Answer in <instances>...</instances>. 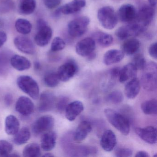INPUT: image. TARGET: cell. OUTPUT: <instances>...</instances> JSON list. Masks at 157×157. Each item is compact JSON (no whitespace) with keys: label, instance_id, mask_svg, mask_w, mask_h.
<instances>
[{"label":"cell","instance_id":"obj_41","mask_svg":"<svg viewBox=\"0 0 157 157\" xmlns=\"http://www.w3.org/2000/svg\"><path fill=\"white\" fill-rule=\"evenodd\" d=\"M61 0H44V5L49 9H53L57 7L61 3Z\"/></svg>","mask_w":157,"mask_h":157},{"label":"cell","instance_id":"obj_23","mask_svg":"<svg viewBox=\"0 0 157 157\" xmlns=\"http://www.w3.org/2000/svg\"><path fill=\"white\" fill-rule=\"evenodd\" d=\"M140 89V81L136 77L130 80L126 84L124 89L125 94L128 99H134L137 96Z\"/></svg>","mask_w":157,"mask_h":157},{"label":"cell","instance_id":"obj_28","mask_svg":"<svg viewBox=\"0 0 157 157\" xmlns=\"http://www.w3.org/2000/svg\"><path fill=\"white\" fill-rule=\"evenodd\" d=\"M13 142L16 145H21L25 144L31 138L30 129L26 127L21 128L14 135Z\"/></svg>","mask_w":157,"mask_h":157},{"label":"cell","instance_id":"obj_26","mask_svg":"<svg viewBox=\"0 0 157 157\" xmlns=\"http://www.w3.org/2000/svg\"><path fill=\"white\" fill-rule=\"evenodd\" d=\"M5 130L9 135H14L20 129V124L18 118L13 115L6 117L5 122Z\"/></svg>","mask_w":157,"mask_h":157},{"label":"cell","instance_id":"obj_37","mask_svg":"<svg viewBox=\"0 0 157 157\" xmlns=\"http://www.w3.org/2000/svg\"><path fill=\"white\" fill-rule=\"evenodd\" d=\"M66 43L63 39L59 37H56L53 40L51 46V51L57 52L65 48Z\"/></svg>","mask_w":157,"mask_h":157},{"label":"cell","instance_id":"obj_1","mask_svg":"<svg viewBox=\"0 0 157 157\" xmlns=\"http://www.w3.org/2000/svg\"><path fill=\"white\" fill-rule=\"evenodd\" d=\"M104 113L109 123L124 136H127L130 131V123L124 116L113 109L106 108Z\"/></svg>","mask_w":157,"mask_h":157},{"label":"cell","instance_id":"obj_21","mask_svg":"<svg viewBox=\"0 0 157 157\" xmlns=\"http://www.w3.org/2000/svg\"><path fill=\"white\" fill-rule=\"evenodd\" d=\"M137 69L132 63H128L121 68L118 76L120 82H124L136 77Z\"/></svg>","mask_w":157,"mask_h":157},{"label":"cell","instance_id":"obj_31","mask_svg":"<svg viewBox=\"0 0 157 157\" xmlns=\"http://www.w3.org/2000/svg\"><path fill=\"white\" fill-rule=\"evenodd\" d=\"M94 41L103 47L109 46L113 42V36L103 32H97L94 35Z\"/></svg>","mask_w":157,"mask_h":157},{"label":"cell","instance_id":"obj_45","mask_svg":"<svg viewBox=\"0 0 157 157\" xmlns=\"http://www.w3.org/2000/svg\"><path fill=\"white\" fill-rule=\"evenodd\" d=\"M4 101H5V103L7 105H10L12 103L13 101V97L12 95L10 94H6L4 98Z\"/></svg>","mask_w":157,"mask_h":157},{"label":"cell","instance_id":"obj_2","mask_svg":"<svg viewBox=\"0 0 157 157\" xmlns=\"http://www.w3.org/2000/svg\"><path fill=\"white\" fill-rule=\"evenodd\" d=\"M157 64L151 61L146 64L142 70L140 78V85L143 89L148 91H153L157 89Z\"/></svg>","mask_w":157,"mask_h":157},{"label":"cell","instance_id":"obj_4","mask_svg":"<svg viewBox=\"0 0 157 157\" xmlns=\"http://www.w3.org/2000/svg\"><path fill=\"white\" fill-rule=\"evenodd\" d=\"M97 18L102 26L106 29H113L117 25L118 18L114 10L110 6L99 9Z\"/></svg>","mask_w":157,"mask_h":157},{"label":"cell","instance_id":"obj_36","mask_svg":"<svg viewBox=\"0 0 157 157\" xmlns=\"http://www.w3.org/2000/svg\"><path fill=\"white\" fill-rule=\"evenodd\" d=\"M124 100V95L120 91L115 90L112 92L108 94L107 100L108 102L114 104H117L122 102Z\"/></svg>","mask_w":157,"mask_h":157},{"label":"cell","instance_id":"obj_48","mask_svg":"<svg viewBox=\"0 0 157 157\" xmlns=\"http://www.w3.org/2000/svg\"><path fill=\"white\" fill-rule=\"evenodd\" d=\"M35 67L36 69H39L40 67V64H39V62H36L35 64Z\"/></svg>","mask_w":157,"mask_h":157},{"label":"cell","instance_id":"obj_10","mask_svg":"<svg viewBox=\"0 0 157 157\" xmlns=\"http://www.w3.org/2000/svg\"><path fill=\"white\" fill-rule=\"evenodd\" d=\"M135 132L143 141L150 144L157 143V128L153 126L136 128Z\"/></svg>","mask_w":157,"mask_h":157},{"label":"cell","instance_id":"obj_39","mask_svg":"<svg viewBox=\"0 0 157 157\" xmlns=\"http://www.w3.org/2000/svg\"><path fill=\"white\" fill-rule=\"evenodd\" d=\"M133 151L129 148H119L115 152L117 157H128L132 156Z\"/></svg>","mask_w":157,"mask_h":157},{"label":"cell","instance_id":"obj_6","mask_svg":"<svg viewBox=\"0 0 157 157\" xmlns=\"http://www.w3.org/2000/svg\"><path fill=\"white\" fill-rule=\"evenodd\" d=\"M146 27L137 22H132L128 25L118 28L116 32V35L120 40L127 39L130 36H136L144 33Z\"/></svg>","mask_w":157,"mask_h":157},{"label":"cell","instance_id":"obj_11","mask_svg":"<svg viewBox=\"0 0 157 157\" xmlns=\"http://www.w3.org/2000/svg\"><path fill=\"white\" fill-rule=\"evenodd\" d=\"M95 41L93 38H85L78 42L76 45V51L79 56H88L93 53L95 48Z\"/></svg>","mask_w":157,"mask_h":157},{"label":"cell","instance_id":"obj_20","mask_svg":"<svg viewBox=\"0 0 157 157\" xmlns=\"http://www.w3.org/2000/svg\"><path fill=\"white\" fill-rule=\"evenodd\" d=\"M92 126L89 121H82L79 124L74 134L73 139L75 142H80L86 139L91 131Z\"/></svg>","mask_w":157,"mask_h":157},{"label":"cell","instance_id":"obj_33","mask_svg":"<svg viewBox=\"0 0 157 157\" xmlns=\"http://www.w3.org/2000/svg\"><path fill=\"white\" fill-rule=\"evenodd\" d=\"M143 113L147 115H156L157 113V101L156 99H151L143 102L141 105Z\"/></svg>","mask_w":157,"mask_h":157},{"label":"cell","instance_id":"obj_5","mask_svg":"<svg viewBox=\"0 0 157 157\" xmlns=\"http://www.w3.org/2000/svg\"><path fill=\"white\" fill-rule=\"evenodd\" d=\"M90 22V19L87 16H82L72 20L68 25L69 34L72 37L82 36L86 33Z\"/></svg>","mask_w":157,"mask_h":157},{"label":"cell","instance_id":"obj_18","mask_svg":"<svg viewBox=\"0 0 157 157\" xmlns=\"http://www.w3.org/2000/svg\"><path fill=\"white\" fill-rule=\"evenodd\" d=\"M117 139L115 134L112 130H105L102 135L100 144L101 147L106 151H111L116 145Z\"/></svg>","mask_w":157,"mask_h":157},{"label":"cell","instance_id":"obj_13","mask_svg":"<svg viewBox=\"0 0 157 157\" xmlns=\"http://www.w3.org/2000/svg\"><path fill=\"white\" fill-rule=\"evenodd\" d=\"M56 99L55 95L49 91H44L40 96L39 110L41 112L51 111L56 106Z\"/></svg>","mask_w":157,"mask_h":157},{"label":"cell","instance_id":"obj_9","mask_svg":"<svg viewBox=\"0 0 157 157\" xmlns=\"http://www.w3.org/2000/svg\"><path fill=\"white\" fill-rule=\"evenodd\" d=\"M151 6H142L138 12H137L136 20V22L142 26L146 27L153 20L154 15V10Z\"/></svg>","mask_w":157,"mask_h":157},{"label":"cell","instance_id":"obj_16","mask_svg":"<svg viewBox=\"0 0 157 157\" xmlns=\"http://www.w3.org/2000/svg\"><path fill=\"white\" fill-rule=\"evenodd\" d=\"M136 9L131 4H124L118 10V17L123 22H133L136 20Z\"/></svg>","mask_w":157,"mask_h":157},{"label":"cell","instance_id":"obj_25","mask_svg":"<svg viewBox=\"0 0 157 157\" xmlns=\"http://www.w3.org/2000/svg\"><path fill=\"white\" fill-rule=\"evenodd\" d=\"M11 66L17 70L23 71L30 68L32 66L31 61L25 57L14 55L11 58Z\"/></svg>","mask_w":157,"mask_h":157},{"label":"cell","instance_id":"obj_17","mask_svg":"<svg viewBox=\"0 0 157 157\" xmlns=\"http://www.w3.org/2000/svg\"><path fill=\"white\" fill-rule=\"evenodd\" d=\"M84 110V105L80 101H75L67 105L65 109L66 118L70 121H73Z\"/></svg>","mask_w":157,"mask_h":157},{"label":"cell","instance_id":"obj_7","mask_svg":"<svg viewBox=\"0 0 157 157\" xmlns=\"http://www.w3.org/2000/svg\"><path fill=\"white\" fill-rule=\"evenodd\" d=\"M55 125V119L50 115H45L39 117L33 124V132L36 135L44 134L51 131Z\"/></svg>","mask_w":157,"mask_h":157},{"label":"cell","instance_id":"obj_19","mask_svg":"<svg viewBox=\"0 0 157 157\" xmlns=\"http://www.w3.org/2000/svg\"><path fill=\"white\" fill-rule=\"evenodd\" d=\"M86 4L85 0H72L59 8L58 12L66 15L73 14L80 11L85 7Z\"/></svg>","mask_w":157,"mask_h":157},{"label":"cell","instance_id":"obj_8","mask_svg":"<svg viewBox=\"0 0 157 157\" xmlns=\"http://www.w3.org/2000/svg\"><path fill=\"white\" fill-rule=\"evenodd\" d=\"M78 70V66L75 62L73 61H69L59 68L57 74L59 80L66 82L74 77Z\"/></svg>","mask_w":157,"mask_h":157},{"label":"cell","instance_id":"obj_35","mask_svg":"<svg viewBox=\"0 0 157 157\" xmlns=\"http://www.w3.org/2000/svg\"><path fill=\"white\" fill-rule=\"evenodd\" d=\"M13 146L6 140H0V157H9L11 154Z\"/></svg>","mask_w":157,"mask_h":157},{"label":"cell","instance_id":"obj_42","mask_svg":"<svg viewBox=\"0 0 157 157\" xmlns=\"http://www.w3.org/2000/svg\"><path fill=\"white\" fill-rule=\"evenodd\" d=\"M157 43H153L151 45L148 49V52L150 56L151 57L156 59H157Z\"/></svg>","mask_w":157,"mask_h":157},{"label":"cell","instance_id":"obj_12","mask_svg":"<svg viewBox=\"0 0 157 157\" xmlns=\"http://www.w3.org/2000/svg\"><path fill=\"white\" fill-rule=\"evenodd\" d=\"M15 109L22 115L27 116L32 114L33 112L34 104L33 101L28 97L21 96L16 102Z\"/></svg>","mask_w":157,"mask_h":157},{"label":"cell","instance_id":"obj_38","mask_svg":"<svg viewBox=\"0 0 157 157\" xmlns=\"http://www.w3.org/2000/svg\"><path fill=\"white\" fill-rule=\"evenodd\" d=\"M132 63L135 65L137 70L142 71L144 69L147 64L145 58L141 54H138L135 56Z\"/></svg>","mask_w":157,"mask_h":157},{"label":"cell","instance_id":"obj_43","mask_svg":"<svg viewBox=\"0 0 157 157\" xmlns=\"http://www.w3.org/2000/svg\"><path fill=\"white\" fill-rule=\"evenodd\" d=\"M7 40V35L3 31H0V48L5 44Z\"/></svg>","mask_w":157,"mask_h":157},{"label":"cell","instance_id":"obj_47","mask_svg":"<svg viewBox=\"0 0 157 157\" xmlns=\"http://www.w3.org/2000/svg\"><path fill=\"white\" fill-rule=\"evenodd\" d=\"M148 1L151 7H154L157 4V0H148Z\"/></svg>","mask_w":157,"mask_h":157},{"label":"cell","instance_id":"obj_27","mask_svg":"<svg viewBox=\"0 0 157 157\" xmlns=\"http://www.w3.org/2000/svg\"><path fill=\"white\" fill-rule=\"evenodd\" d=\"M140 43L138 39L131 38L123 44L122 46V51L124 54L130 56L135 54L139 49Z\"/></svg>","mask_w":157,"mask_h":157},{"label":"cell","instance_id":"obj_46","mask_svg":"<svg viewBox=\"0 0 157 157\" xmlns=\"http://www.w3.org/2000/svg\"><path fill=\"white\" fill-rule=\"evenodd\" d=\"M136 157H149V155L147 152L143 151H138L136 155Z\"/></svg>","mask_w":157,"mask_h":157},{"label":"cell","instance_id":"obj_15","mask_svg":"<svg viewBox=\"0 0 157 157\" xmlns=\"http://www.w3.org/2000/svg\"><path fill=\"white\" fill-rule=\"evenodd\" d=\"M13 42L15 47L21 52L28 55H33L35 53V46L28 37L18 36L15 38Z\"/></svg>","mask_w":157,"mask_h":157},{"label":"cell","instance_id":"obj_14","mask_svg":"<svg viewBox=\"0 0 157 157\" xmlns=\"http://www.w3.org/2000/svg\"><path fill=\"white\" fill-rule=\"evenodd\" d=\"M38 32L35 37V41L37 45L44 47L47 45L53 35L52 29L47 24L38 27Z\"/></svg>","mask_w":157,"mask_h":157},{"label":"cell","instance_id":"obj_24","mask_svg":"<svg viewBox=\"0 0 157 157\" xmlns=\"http://www.w3.org/2000/svg\"><path fill=\"white\" fill-rule=\"evenodd\" d=\"M124 54L122 50L111 49L105 54L103 62L105 65L109 66L118 63L124 59Z\"/></svg>","mask_w":157,"mask_h":157},{"label":"cell","instance_id":"obj_3","mask_svg":"<svg viewBox=\"0 0 157 157\" xmlns=\"http://www.w3.org/2000/svg\"><path fill=\"white\" fill-rule=\"evenodd\" d=\"M17 83L19 88L34 100L38 99L40 89L37 82L30 76L22 75L18 77Z\"/></svg>","mask_w":157,"mask_h":157},{"label":"cell","instance_id":"obj_49","mask_svg":"<svg viewBox=\"0 0 157 157\" xmlns=\"http://www.w3.org/2000/svg\"><path fill=\"white\" fill-rule=\"evenodd\" d=\"M54 155L50 153H47L43 155V157H54Z\"/></svg>","mask_w":157,"mask_h":157},{"label":"cell","instance_id":"obj_32","mask_svg":"<svg viewBox=\"0 0 157 157\" xmlns=\"http://www.w3.org/2000/svg\"><path fill=\"white\" fill-rule=\"evenodd\" d=\"M15 27L18 33L23 35H27L32 31V25L25 19H19L15 22Z\"/></svg>","mask_w":157,"mask_h":157},{"label":"cell","instance_id":"obj_30","mask_svg":"<svg viewBox=\"0 0 157 157\" xmlns=\"http://www.w3.org/2000/svg\"><path fill=\"white\" fill-rule=\"evenodd\" d=\"M41 154L40 146L34 142L28 144L23 151V156L25 157H38Z\"/></svg>","mask_w":157,"mask_h":157},{"label":"cell","instance_id":"obj_29","mask_svg":"<svg viewBox=\"0 0 157 157\" xmlns=\"http://www.w3.org/2000/svg\"><path fill=\"white\" fill-rule=\"evenodd\" d=\"M36 8L35 0H22L19 6V11L24 15H29L34 12Z\"/></svg>","mask_w":157,"mask_h":157},{"label":"cell","instance_id":"obj_22","mask_svg":"<svg viewBox=\"0 0 157 157\" xmlns=\"http://www.w3.org/2000/svg\"><path fill=\"white\" fill-rule=\"evenodd\" d=\"M56 133L49 131L43 134L41 141V147L45 151H50L54 148L56 143Z\"/></svg>","mask_w":157,"mask_h":157},{"label":"cell","instance_id":"obj_40","mask_svg":"<svg viewBox=\"0 0 157 157\" xmlns=\"http://www.w3.org/2000/svg\"><path fill=\"white\" fill-rule=\"evenodd\" d=\"M68 100L66 97H61L59 100L56 101V106L57 110L59 111H63L65 110L67 105Z\"/></svg>","mask_w":157,"mask_h":157},{"label":"cell","instance_id":"obj_44","mask_svg":"<svg viewBox=\"0 0 157 157\" xmlns=\"http://www.w3.org/2000/svg\"><path fill=\"white\" fill-rule=\"evenodd\" d=\"M120 69H121V68L115 67L111 70L110 74L113 78H116L118 77Z\"/></svg>","mask_w":157,"mask_h":157},{"label":"cell","instance_id":"obj_34","mask_svg":"<svg viewBox=\"0 0 157 157\" xmlns=\"http://www.w3.org/2000/svg\"><path fill=\"white\" fill-rule=\"evenodd\" d=\"M44 82L47 86L50 88H54L59 84L60 80L57 73L51 72L45 75Z\"/></svg>","mask_w":157,"mask_h":157}]
</instances>
